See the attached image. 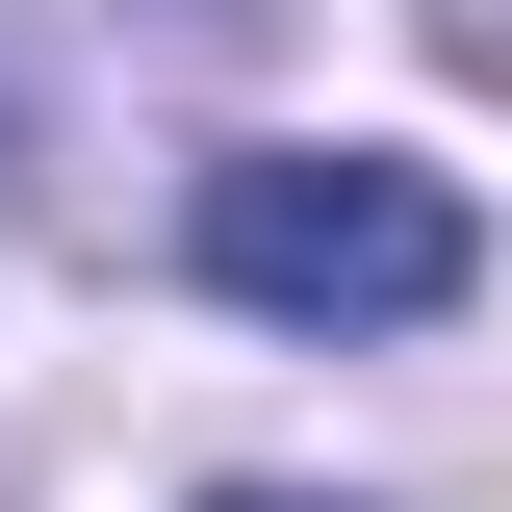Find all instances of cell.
<instances>
[{
  "mask_svg": "<svg viewBox=\"0 0 512 512\" xmlns=\"http://www.w3.org/2000/svg\"><path fill=\"white\" fill-rule=\"evenodd\" d=\"M180 256L256 333H436L461 308V180L436 154H205Z\"/></svg>",
  "mask_w": 512,
  "mask_h": 512,
  "instance_id": "1",
  "label": "cell"
},
{
  "mask_svg": "<svg viewBox=\"0 0 512 512\" xmlns=\"http://www.w3.org/2000/svg\"><path fill=\"white\" fill-rule=\"evenodd\" d=\"M205 512H308V487H205Z\"/></svg>",
  "mask_w": 512,
  "mask_h": 512,
  "instance_id": "2",
  "label": "cell"
}]
</instances>
